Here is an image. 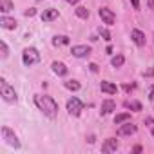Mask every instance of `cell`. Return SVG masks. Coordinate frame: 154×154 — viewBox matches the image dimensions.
<instances>
[{"label": "cell", "mask_w": 154, "mask_h": 154, "mask_svg": "<svg viewBox=\"0 0 154 154\" xmlns=\"http://www.w3.org/2000/svg\"><path fill=\"white\" fill-rule=\"evenodd\" d=\"M35 105H36L45 116H49V118H54V116L58 114V103H56L51 96L36 94V96H35Z\"/></svg>", "instance_id": "1"}, {"label": "cell", "mask_w": 154, "mask_h": 154, "mask_svg": "<svg viewBox=\"0 0 154 154\" xmlns=\"http://www.w3.org/2000/svg\"><path fill=\"white\" fill-rule=\"evenodd\" d=\"M22 62H24L26 67L36 65V63L40 62V53H38V49H35V47H26L24 53H22Z\"/></svg>", "instance_id": "2"}, {"label": "cell", "mask_w": 154, "mask_h": 154, "mask_svg": "<svg viewBox=\"0 0 154 154\" xmlns=\"http://www.w3.org/2000/svg\"><path fill=\"white\" fill-rule=\"evenodd\" d=\"M0 93H2V96H4L6 102H9V103H15V102H17V93H15V89H13L4 78L0 80Z\"/></svg>", "instance_id": "3"}, {"label": "cell", "mask_w": 154, "mask_h": 154, "mask_svg": "<svg viewBox=\"0 0 154 154\" xmlns=\"http://www.w3.org/2000/svg\"><path fill=\"white\" fill-rule=\"evenodd\" d=\"M2 138L6 140V143H8V145H11V147H15V149H18V147H20V141H18L17 134H15L9 127H2Z\"/></svg>", "instance_id": "4"}, {"label": "cell", "mask_w": 154, "mask_h": 154, "mask_svg": "<svg viewBox=\"0 0 154 154\" xmlns=\"http://www.w3.org/2000/svg\"><path fill=\"white\" fill-rule=\"evenodd\" d=\"M67 111H69V114H72V116H80V112L84 111V103L78 100V98H71V100H67Z\"/></svg>", "instance_id": "5"}, {"label": "cell", "mask_w": 154, "mask_h": 154, "mask_svg": "<svg viewBox=\"0 0 154 154\" xmlns=\"http://www.w3.org/2000/svg\"><path fill=\"white\" fill-rule=\"evenodd\" d=\"M98 15H100L102 22H103V24H107V26H112V24L116 22V15H114L109 8H102V9L98 11Z\"/></svg>", "instance_id": "6"}, {"label": "cell", "mask_w": 154, "mask_h": 154, "mask_svg": "<svg viewBox=\"0 0 154 154\" xmlns=\"http://www.w3.org/2000/svg\"><path fill=\"white\" fill-rule=\"evenodd\" d=\"M71 53H72V56H76V58H85V56L91 54V47H89V45H72Z\"/></svg>", "instance_id": "7"}, {"label": "cell", "mask_w": 154, "mask_h": 154, "mask_svg": "<svg viewBox=\"0 0 154 154\" xmlns=\"http://www.w3.org/2000/svg\"><path fill=\"white\" fill-rule=\"evenodd\" d=\"M114 109H116V102H114V100H103V102H102V107H100V114L105 116V114L112 112Z\"/></svg>", "instance_id": "8"}, {"label": "cell", "mask_w": 154, "mask_h": 154, "mask_svg": "<svg viewBox=\"0 0 154 154\" xmlns=\"http://www.w3.org/2000/svg\"><path fill=\"white\" fill-rule=\"evenodd\" d=\"M116 149H118V140L116 138H109L102 145V152H114Z\"/></svg>", "instance_id": "9"}, {"label": "cell", "mask_w": 154, "mask_h": 154, "mask_svg": "<svg viewBox=\"0 0 154 154\" xmlns=\"http://www.w3.org/2000/svg\"><path fill=\"white\" fill-rule=\"evenodd\" d=\"M131 38L134 40V44H136L138 47H143V45H145V35H143L140 29H132V33H131Z\"/></svg>", "instance_id": "10"}, {"label": "cell", "mask_w": 154, "mask_h": 154, "mask_svg": "<svg viewBox=\"0 0 154 154\" xmlns=\"http://www.w3.org/2000/svg\"><path fill=\"white\" fill-rule=\"evenodd\" d=\"M56 18H58V9H54V8L45 9V11L42 13V22H53V20H56Z\"/></svg>", "instance_id": "11"}, {"label": "cell", "mask_w": 154, "mask_h": 154, "mask_svg": "<svg viewBox=\"0 0 154 154\" xmlns=\"http://www.w3.org/2000/svg\"><path fill=\"white\" fill-rule=\"evenodd\" d=\"M134 132H136V125H132L131 122L125 123V125H122V127L118 129V136H131V134H134Z\"/></svg>", "instance_id": "12"}, {"label": "cell", "mask_w": 154, "mask_h": 154, "mask_svg": "<svg viewBox=\"0 0 154 154\" xmlns=\"http://www.w3.org/2000/svg\"><path fill=\"white\" fill-rule=\"evenodd\" d=\"M0 26H2L4 29H17V20L9 18V17H2L0 18Z\"/></svg>", "instance_id": "13"}, {"label": "cell", "mask_w": 154, "mask_h": 154, "mask_svg": "<svg viewBox=\"0 0 154 154\" xmlns=\"http://www.w3.org/2000/svg\"><path fill=\"white\" fill-rule=\"evenodd\" d=\"M51 67H53V72L58 74V76H65V74H67V67H65L62 62H53Z\"/></svg>", "instance_id": "14"}, {"label": "cell", "mask_w": 154, "mask_h": 154, "mask_svg": "<svg viewBox=\"0 0 154 154\" xmlns=\"http://www.w3.org/2000/svg\"><path fill=\"white\" fill-rule=\"evenodd\" d=\"M100 89H102L103 93H107V94H116V93H118V87H116L114 84H111V82H102V84H100Z\"/></svg>", "instance_id": "15"}, {"label": "cell", "mask_w": 154, "mask_h": 154, "mask_svg": "<svg viewBox=\"0 0 154 154\" xmlns=\"http://www.w3.org/2000/svg\"><path fill=\"white\" fill-rule=\"evenodd\" d=\"M123 107H125V109H131V111H141V103L136 102V100H127V102L123 103Z\"/></svg>", "instance_id": "16"}, {"label": "cell", "mask_w": 154, "mask_h": 154, "mask_svg": "<svg viewBox=\"0 0 154 154\" xmlns=\"http://www.w3.org/2000/svg\"><path fill=\"white\" fill-rule=\"evenodd\" d=\"M129 120H131V112H122V114H116L114 123L120 125V123H125V122H129Z\"/></svg>", "instance_id": "17"}, {"label": "cell", "mask_w": 154, "mask_h": 154, "mask_svg": "<svg viewBox=\"0 0 154 154\" xmlns=\"http://www.w3.org/2000/svg\"><path fill=\"white\" fill-rule=\"evenodd\" d=\"M74 11H76V17H80V18H89V9H87V8H84V6L76 8Z\"/></svg>", "instance_id": "18"}, {"label": "cell", "mask_w": 154, "mask_h": 154, "mask_svg": "<svg viewBox=\"0 0 154 154\" xmlns=\"http://www.w3.org/2000/svg\"><path fill=\"white\" fill-rule=\"evenodd\" d=\"M123 62H125V58H123V54H116L112 60H111V63H112V67H122L123 65Z\"/></svg>", "instance_id": "19"}, {"label": "cell", "mask_w": 154, "mask_h": 154, "mask_svg": "<svg viewBox=\"0 0 154 154\" xmlns=\"http://www.w3.org/2000/svg\"><path fill=\"white\" fill-rule=\"evenodd\" d=\"M63 85H65L69 91H78V89H80V84L76 82V80H69V82H65Z\"/></svg>", "instance_id": "20"}, {"label": "cell", "mask_w": 154, "mask_h": 154, "mask_svg": "<svg viewBox=\"0 0 154 154\" xmlns=\"http://www.w3.org/2000/svg\"><path fill=\"white\" fill-rule=\"evenodd\" d=\"M53 44L54 45H65V44H69V38L67 36H54Z\"/></svg>", "instance_id": "21"}, {"label": "cell", "mask_w": 154, "mask_h": 154, "mask_svg": "<svg viewBox=\"0 0 154 154\" xmlns=\"http://www.w3.org/2000/svg\"><path fill=\"white\" fill-rule=\"evenodd\" d=\"M11 9H15V6H13L11 0H2V11L8 13V11H11Z\"/></svg>", "instance_id": "22"}, {"label": "cell", "mask_w": 154, "mask_h": 154, "mask_svg": "<svg viewBox=\"0 0 154 154\" xmlns=\"http://www.w3.org/2000/svg\"><path fill=\"white\" fill-rule=\"evenodd\" d=\"M0 47H2V58H8V54H9V49H8V44L2 40L0 42Z\"/></svg>", "instance_id": "23"}, {"label": "cell", "mask_w": 154, "mask_h": 154, "mask_svg": "<svg viewBox=\"0 0 154 154\" xmlns=\"http://www.w3.org/2000/svg\"><path fill=\"white\" fill-rule=\"evenodd\" d=\"M100 35L103 36V40H107V42L111 40V33H109L107 29H102V27H100Z\"/></svg>", "instance_id": "24"}, {"label": "cell", "mask_w": 154, "mask_h": 154, "mask_svg": "<svg viewBox=\"0 0 154 154\" xmlns=\"http://www.w3.org/2000/svg\"><path fill=\"white\" fill-rule=\"evenodd\" d=\"M123 89H125L127 93H131V91H134V89H136V84H125V85H123Z\"/></svg>", "instance_id": "25"}, {"label": "cell", "mask_w": 154, "mask_h": 154, "mask_svg": "<svg viewBox=\"0 0 154 154\" xmlns=\"http://www.w3.org/2000/svg\"><path fill=\"white\" fill-rule=\"evenodd\" d=\"M143 76H154V67H150L149 71H145V72H143Z\"/></svg>", "instance_id": "26"}, {"label": "cell", "mask_w": 154, "mask_h": 154, "mask_svg": "<svg viewBox=\"0 0 154 154\" xmlns=\"http://www.w3.org/2000/svg\"><path fill=\"white\" fill-rule=\"evenodd\" d=\"M131 4H132L134 9H140V0H131Z\"/></svg>", "instance_id": "27"}, {"label": "cell", "mask_w": 154, "mask_h": 154, "mask_svg": "<svg viewBox=\"0 0 154 154\" xmlns=\"http://www.w3.org/2000/svg\"><path fill=\"white\" fill-rule=\"evenodd\" d=\"M35 13H36V11H35V9H27V11H26V13H24V15H26V17H33V15H35Z\"/></svg>", "instance_id": "28"}, {"label": "cell", "mask_w": 154, "mask_h": 154, "mask_svg": "<svg viewBox=\"0 0 154 154\" xmlns=\"http://www.w3.org/2000/svg\"><path fill=\"white\" fill-rule=\"evenodd\" d=\"M89 67H91V71H93V72H96V71H98V65H96V63H91Z\"/></svg>", "instance_id": "29"}, {"label": "cell", "mask_w": 154, "mask_h": 154, "mask_svg": "<svg viewBox=\"0 0 154 154\" xmlns=\"http://www.w3.org/2000/svg\"><path fill=\"white\" fill-rule=\"evenodd\" d=\"M145 123H149V125H154V120H152V118H147V120H145Z\"/></svg>", "instance_id": "30"}, {"label": "cell", "mask_w": 154, "mask_h": 154, "mask_svg": "<svg viewBox=\"0 0 154 154\" xmlns=\"http://www.w3.org/2000/svg\"><path fill=\"white\" fill-rule=\"evenodd\" d=\"M147 2H149V8H150V9H154V0H147Z\"/></svg>", "instance_id": "31"}, {"label": "cell", "mask_w": 154, "mask_h": 154, "mask_svg": "<svg viewBox=\"0 0 154 154\" xmlns=\"http://www.w3.org/2000/svg\"><path fill=\"white\" fill-rule=\"evenodd\" d=\"M132 150H134V152H141V147H140V145H136V147H134Z\"/></svg>", "instance_id": "32"}, {"label": "cell", "mask_w": 154, "mask_h": 154, "mask_svg": "<svg viewBox=\"0 0 154 154\" xmlns=\"http://www.w3.org/2000/svg\"><path fill=\"white\" fill-rule=\"evenodd\" d=\"M67 2H69V4H78L80 0H67Z\"/></svg>", "instance_id": "33"}, {"label": "cell", "mask_w": 154, "mask_h": 154, "mask_svg": "<svg viewBox=\"0 0 154 154\" xmlns=\"http://www.w3.org/2000/svg\"><path fill=\"white\" fill-rule=\"evenodd\" d=\"M149 98H150V100L154 102V89H152V93H150V96H149Z\"/></svg>", "instance_id": "34"}, {"label": "cell", "mask_w": 154, "mask_h": 154, "mask_svg": "<svg viewBox=\"0 0 154 154\" xmlns=\"http://www.w3.org/2000/svg\"><path fill=\"white\" fill-rule=\"evenodd\" d=\"M152 134H154V127H152Z\"/></svg>", "instance_id": "35"}]
</instances>
